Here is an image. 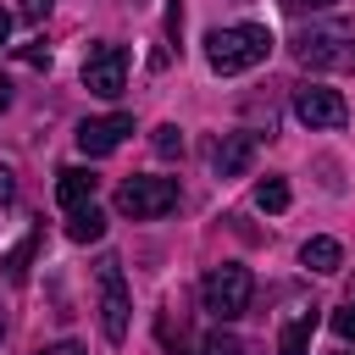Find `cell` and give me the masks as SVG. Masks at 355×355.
I'll return each instance as SVG.
<instances>
[{
    "label": "cell",
    "instance_id": "1",
    "mask_svg": "<svg viewBox=\"0 0 355 355\" xmlns=\"http://www.w3.org/2000/svg\"><path fill=\"white\" fill-rule=\"evenodd\" d=\"M294 61L311 72H349L355 67V22L349 17H322L294 33Z\"/></svg>",
    "mask_w": 355,
    "mask_h": 355
},
{
    "label": "cell",
    "instance_id": "2",
    "mask_svg": "<svg viewBox=\"0 0 355 355\" xmlns=\"http://www.w3.org/2000/svg\"><path fill=\"white\" fill-rule=\"evenodd\" d=\"M266 55H272V33H266L261 22H233V28H211V33H205V61H211V72H222V78L250 72V67H261Z\"/></svg>",
    "mask_w": 355,
    "mask_h": 355
},
{
    "label": "cell",
    "instance_id": "3",
    "mask_svg": "<svg viewBox=\"0 0 355 355\" xmlns=\"http://www.w3.org/2000/svg\"><path fill=\"white\" fill-rule=\"evenodd\" d=\"M250 294H255V277H250V266H239V261L211 266L205 283H200V305L216 316V327H227L233 316H244V311H250Z\"/></svg>",
    "mask_w": 355,
    "mask_h": 355
},
{
    "label": "cell",
    "instance_id": "4",
    "mask_svg": "<svg viewBox=\"0 0 355 355\" xmlns=\"http://www.w3.org/2000/svg\"><path fill=\"white\" fill-rule=\"evenodd\" d=\"M94 288H100V333H105V344H122L128 338L133 300H128V283H122V261L116 255H100L94 261Z\"/></svg>",
    "mask_w": 355,
    "mask_h": 355
},
{
    "label": "cell",
    "instance_id": "5",
    "mask_svg": "<svg viewBox=\"0 0 355 355\" xmlns=\"http://www.w3.org/2000/svg\"><path fill=\"white\" fill-rule=\"evenodd\" d=\"M178 178H128L122 189H116V211L122 216H133V222H150V216H166V211H178Z\"/></svg>",
    "mask_w": 355,
    "mask_h": 355
},
{
    "label": "cell",
    "instance_id": "6",
    "mask_svg": "<svg viewBox=\"0 0 355 355\" xmlns=\"http://www.w3.org/2000/svg\"><path fill=\"white\" fill-rule=\"evenodd\" d=\"M122 83H128V50L111 44V39H100V44L83 55V89L100 94V100H116Z\"/></svg>",
    "mask_w": 355,
    "mask_h": 355
},
{
    "label": "cell",
    "instance_id": "7",
    "mask_svg": "<svg viewBox=\"0 0 355 355\" xmlns=\"http://www.w3.org/2000/svg\"><path fill=\"white\" fill-rule=\"evenodd\" d=\"M294 116L316 133V128H344V122H349V105H344V94L327 89V83H300V89H294Z\"/></svg>",
    "mask_w": 355,
    "mask_h": 355
},
{
    "label": "cell",
    "instance_id": "8",
    "mask_svg": "<svg viewBox=\"0 0 355 355\" xmlns=\"http://www.w3.org/2000/svg\"><path fill=\"white\" fill-rule=\"evenodd\" d=\"M133 133V116L128 111H111V116H89L83 128H78V150L94 161V155H111L122 139Z\"/></svg>",
    "mask_w": 355,
    "mask_h": 355
},
{
    "label": "cell",
    "instance_id": "9",
    "mask_svg": "<svg viewBox=\"0 0 355 355\" xmlns=\"http://www.w3.org/2000/svg\"><path fill=\"white\" fill-rule=\"evenodd\" d=\"M255 144H261V133H250V128H239V133H222V139L211 144V166H216V178H239V172H250V161H255Z\"/></svg>",
    "mask_w": 355,
    "mask_h": 355
},
{
    "label": "cell",
    "instance_id": "10",
    "mask_svg": "<svg viewBox=\"0 0 355 355\" xmlns=\"http://www.w3.org/2000/svg\"><path fill=\"white\" fill-rule=\"evenodd\" d=\"M94 172H83V166H61L55 172V200H61V211L72 216V211H83V205H94Z\"/></svg>",
    "mask_w": 355,
    "mask_h": 355
},
{
    "label": "cell",
    "instance_id": "11",
    "mask_svg": "<svg viewBox=\"0 0 355 355\" xmlns=\"http://www.w3.org/2000/svg\"><path fill=\"white\" fill-rule=\"evenodd\" d=\"M316 305H305V311H294L288 322H283V333H277V355H311V333H316Z\"/></svg>",
    "mask_w": 355,
    "mask_h": 355
},
{
    "label": "cell",
    "instance_id": "12",
    "mask_svg": "<svg viewBox=\"0 0 355 355\" xmlns=\"http://www.w3.org/2000/svg\"><path fill=\"white\" fill-rule=\"evenodd\" d=\"M300 261H305L311 272H338V266H344V244H338V239H305Z\"/></svg>",
    "mask_w": 355,
    "mask_h": 355
},
{
    "label": "cell",
    "instance_id": "13",
    "mask_svg": "<svg viewBox=\"0 0 355 355\" xmlns=\"http://www.w3.org/2000/svg\"><path fill=\"white\" fill-rule=\"evenodd\" d=\"M67 239H72V244H94V239H105V216H100L94 205L72 211V222H67Z\"/></svg>",
    "mask_w": 355,
    "mask_h": 355
},
{
    "label": "cell",
    "instance_id": "14",
    "mask_svg": "<svg viewBox=\"0 0 355 355\" xmlns=\"http://www.w3.org/2000/svg\"><path fill=\"white\" fill-rule=\"evenodd\" d=\"M255 205L272 211V216L288 211V183H283V178H261V183H255Z\"/></svg>",
    "mask_w": 355,
    "mask_h": 355
},
{
    "label": "cell",
    "instance_id": "15",
    "mask_svg": "<svg viewBox=\"0 0 355 355\" xmlns=\"http://www.w3.org/2000/svg\"><path fill=\"white\" fill-rule=\"evenodd\" d=\"M200 355H250V344H244L239 333H227V327H216V333H205V344H200Z\"/></svg>",
    "mask_w": 355,
    "mask_h": 355
},
{
    "label": "cell",
    "instance_id": "16",
    "mask_svg": "<svg viewBox=\"0 0 355 355\" xmlns=\"http://www.w3.org/2000/svg\"><path fill=\"white\" fill-rule=\"evenodd\" d=\"M150 144H155V155H161V161H172V155H183V128H172V122H161Z\"/></svg>",
    "mask_w": 355,
    "mask_h": 355
},
{
    "label": "cell",
    "instance_id": "17",
    "mask_svg": "<svg viewBox=\"0 0 355 355\" xmlns=\"http://www.w3.org/2000/svg\"><path fill=\"white\" fill-rule=\"evenodd\" d=\"M33 244H39V233H28L11 255H6V277H28V261H33Z\"/></svg>",
    "mask_w": 355,
    "mask_h": 355
},
{
    "label": "cell",
    "instance_id": "18",
    "mask_svg": "<svg viewBox=\"0 0 355 355\" xmlns=\"http://www.w3.org/2000/svg\"><path fill=\"white\" fill-rule=\"evenodd\" d=\"M327 322H333V333H338V338H355V294H349V300H344Z\"/></svg>",
    "mask_w": 355,
    "mask_h": 355
},
{
    "label": "cell",
    "instance_id": "19",
    "mask_svg": "<svg viewBox=\"0 0 355 355\" xmlns=\"http://www.w3.org/2000/svg\"><path fill=\"white\" fill-rule=\"evenodd\" d=\"M55 0H22V22H44Z\"/></svg>",
    "mask_w": 355,
    "mask_h": 355
},
{
    "label": "cell",
    "instance_id": "20",
    "mask_svg": "<svg viewBox=\"0 0 355 355\" xmlns=\"http://www.w3.org/2000/svg\"><path fill=\"white\" fill-rule=\"evenodd\" d=\"M11 194H17V172H11V166H0V205H6Z\"/></svg>",
    "mask_w": 355,
    "mask_h": 355
},
{
    "label": "cell",
    "instance_id": "21",
    "mask_svg": "<svg viewBox=\"0 0 355 355\" xmlns=\"http://www.w3.org/2000/svg\"><path fill=\"white\" fill-rule=\"evenodd\" d=\"M39 355H83V344H72V338H61V344H44Z\"/></svg>",
    "mask_w": 355,
    "mask_h": 355
},
{
    "label": "cell",
    "instance_id": "22",
    "mask_svg": "<svg viewBox=\"0 0 355 355\" xmlns=\"http://www.w3.org/2000/svg\"><path fill=\"white\" fill-rule=\"evenodd\" d=\"M22 61H28V67H50V50H39V44H28V50H22Z\"/></svg>",
    "mask_w": 355,
    "mask_h": 355
},
{
    "label": "cell",
    "instance_id": "23",
    "mask_svg": "<svg viewBox=\"0 0 355 355\" xmlns=\"http://www.w3.org/2000/svg\"><path fill=\"white\" fill-rule=\"evenodd\" d=\"M288 11H322V6H333V0H283Z\"/></svg>",
    "mask_w": 355,
    "mask_h": 355
},
{
    "label": "cell",
    "instance_id": "24",
    "mask_svg": "<svg viewBox=\"0 0 355 355\" xmlns=\"http://www.w3.org/2000/svg\"><path fill=\"white\" fill-rule=\"evenodd\" d=\"M6 33H11V11H0V50H6Z\"/></svg>",
    "mask_w": 355,
    "mask_h": 355
},
{
    "label": "cell",
    "instance_id": "25",
    "mask_svg": "<svg viewBox=\"0 0 355 355\" xmlns=\"http://www.w3.org/2000/svg\"><path fill=\"white\" fill-rule=\"evenodd\" d=\"M6 105H11V83L0 78V111H6Z\"/></svg>",
    "mask_w": 355,
    "mask_h": 355
},
{
    "label": "cell",
    "instance_id": "26",
    "mask_svg": "<svg viewBox=\"0 0 355 355\" xmlns=\"http://www.w3.org/2000/svg\"><path fill=\"white\" fill-rule=\"evenodd\" d=\"M0 338H6V311H0Z\"/></svg>",
    "mask_w": 355,
    "mask_h": 355
}]
</instances>
